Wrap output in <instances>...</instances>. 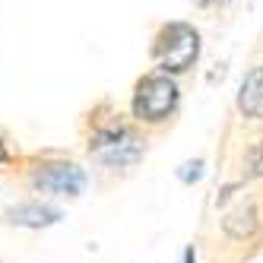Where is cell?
<instances>
[{
	"instance_id": "obj_3",
	"label": "cell",
	"mask_w": 263,
	"mask_h": 263,
	"mask_svg": "<svg viewBox=\"0 0 263 263\" xmlns=\"http://www.w3.org/2000/svg\"><path fill=\"white\" fill-rule=\"evenodd\" d=\"M32 184L39 187V191H48V194L77 197L86 187V175L77 165H48V168H42V172H35Z\"/></svg>"
},
{
	"instance_id": "obj_8",
	"label": "cell",
	"mask_w": 263,
	"mask_h": 263,
	"mask_svg": "<svg viewBox=\"0 0 263 263\" xmlns=\"http://www.w3.org/2000/svg\"><path fill=\"white\" fill-rule=\"evenodd\" d=\"M203 175V162L197 159V162H187V165H181V172H178V178L181 181H187V184H191V181H197Z\"/></svg>"
},
{
	"instance_id": "obj_1",
	"label": "cell",
	"mask_w": 263,
	"mask_h": 263,
	"mask_svg": "<svg viewBox=\"0 0 263 263\" xmlns=\"http://www.w3.org/2000/svg\"><path fill=\"white\" fill-rule=\"evenodd\" d=\"M156 64L165 70V73H184L191 70L197 54H200V32L187 23H168L159 39H156Z\"/></svg>"
},
{
	"instance_id": "obj_2",
	"label": "cell",
	"mask_w": 263,
	"mask_h": 263,
	"mask_svg": "<svg viewBox=\"0 0 263 263\" xmlns=\"http://www.w3.org/2000/svg\"><path fill=\"white\" fill-rule=\"evenodd\" d=\"M178 105V86L168 73H153L137 83L134 92V115L140 121H165Z\"/></svg>"
},
{
	"instance_id": "obj_6",
	"label": "cell",
	"mask_w": 263,
	"mask_h": 263,
	"mask_svg": "<svg viewBox=\"0 0 263 263\" xmlns=\"http://www.w3.org/2000/svg\"><path fill=\"white\" fill-rule=\"evenodd\" d=\"M7 219L13 225H29V229H42V225H54L61 219V210L54 206H45V203H23L16 210L7 213Z\"/></svg>"
},
{
	"instance_id": "obj_7",
	"label": "cell",
	"mask_w": 263,
	"mask_h": 263,
	"mask_svg": "<svg viewBox=\"0 0 263 263\" xmlns=\"http://www.w3.org/2000/svg\"><path fill=\"white\" fill-rule=\"evenodd\" d=\"M248 175L251 178H263V140L251 146L248 153Z\"/></svg>"
},
{
	"instance_id": "obj_10",
	"label": "cell",
	"mask_w": 263,
	"mask_h": 263,
	"mask_svg": "<svg viewBox=\"0 0 263 263\" xmlns=\"http://www.w3.org/2000/svg\"><path fill=\"white\" fill-rule=\"evenodd\" d=\"M203 4H229V0H203Z\"/></svg>"
},
{
	"instance_id": "obj_5",
	"label": "cell",
	"mask_w": 263,
	"mask_h": 263,
	"mask_svg": "<svg viewBox=\"0 0 263 263\" xmlns=\"http://www.w3.org/2000/svg\"><path fill=\"white\" fill-rule=\"evenodd\" d=\"M238 108H241L248 118L263 121V67H254L248 77L241 80V89H238Z\"/></svg>"
},
{
	"instance_id": "obj_9",
	"label": "cell",
	"mask_w": 263,
	"mask_h": 263,
	"mask_svg": "<svg viewBox=\"0 0 263 263\" xmlns=\"http://www.w3.org/2000/svg\"><path fill=\"white\" fill-rule=\"evenodd\" d=\"M7 159V149H4V143H0V162H4Z\"/></svg>"
},
{
	"instance_id": "obj_4",
	"label": "cell",
	"mask_w": 263,
	"mask_h": 263,
	"mask_svg": "<svg viewBox=\"0 0 263 263\" xmlns=\"http://www.w3.org/2000/svg\"><path fill=\"white\" fill-rule=\"evenodd\" d=\"M92 149L99 153L102 162L108 165H130L140 159V146L134 137H127L124 130H111V134H102L96 143H92Z\"/></svg>"
}]
</instances>
